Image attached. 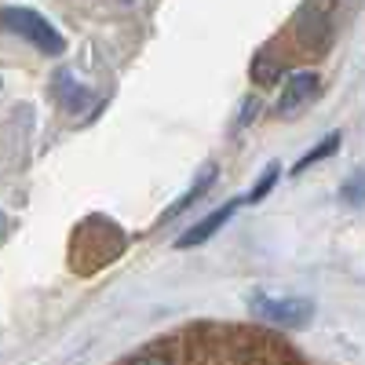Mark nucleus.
I'll return each mask as SVG.
<instances>
[{
	"label": "nucleus",
	"mask_w": 365,
	"mask_h": 365,
	"mask_svg": "<svg viewBox=\"0 0 365 365\" xmlns=\"http://www.w3.org/2000/svg\"><path fill=\"white\" fill-rule=\"evenodd\" d=\"M344 197L354 201V205L365 201V179H351V182H347V190H344Z\"/></svg>",
	"instance_id": "obj_12"
},
{
	"label": "nucleus",
	"mask_w": 365,
	"mask_h": 365,
	"mask_svg": "<svg viewBox=\"0 0 365 365\" xmlns=\"http://www.w3.org/2000/svg\"><path fill=\"white\" fill-rule=\"evenodd\" d=\"M336 34V11H332V0H303V8L292 19V37L303 51L311 55H325Z\"/></svg>",
	"instance_id": "obj_1"
},
{
	"label": "nucleus",
	"mask_w": 365,
	"mask_h": 365,
	"mask_svg": "<svg viewBox=\"0 0 365 365\" xmlns=\"http://www.w3.org/2000/svg\"><path fill=\"white\" fill-rule=\"evenodd\" d=\"M212 182H216V168H205V172L197 175V182H194V187H190L187 194H182V197L175 201V208L168 212V216H165V220H172V216H179V212H182V208H190L194 201H201V197L208 194V187H212Z\"/></svg>",
	"instance_id": "obj_8"
},
{
	"label": "nucleus",
	"mask_w": 365,
	"mask_h": 365,
	"mask_svg": "<svg viewBox=\"0 0 365 365\" xmlns=\"http://www.w3.org/2000/svg\"><path fill=\"white\" fill-rule=\"evenodd\" d=\"M234 208H237V201H227L223 208H216V212H208L205 220H197L187 234H179V241H175V249H197V245H205V241L216 234L230 216H234Z\"/></svg>",
	"instance_id": "obj_6"
},
{
	"label": "nucleus",
	"mask_w": 365,
	"mask_h": 365,
	"mask_svg": "<svg viewBox=\"0 0 365 365\" xmlns=\"http://www.w3.org/2000/svg\"><path fill=\"white\" fill-rule=\"evenodd\" d=\"M110 249H125V234H120L117 223H110V220H103V216L88 220V223L73 234V263H77V270H81V263L88 259V252H96V256H91V270L106 267L110 259H117Z\"/></svg>",
	"instance_id": "obj_3"
},
{
	"label": "nucleus",
	"mask_w": 365,
	"mask_h": 365,
	"mask_svg": "<svg viewBox=\"0 0 365 365\" xmlns=\"http://www.w3.org/2000/svg\"><path fill=\"white\" fill-rule=\"evenodd\" d=\"M332 150H340V132H332V135H325V139H322V143H318L314 150H307V154H303V158L296 161V168H292V172H296V175H299V172H307L311 165L325 161V158L332 154Z\"/></svg>",
	"instance_id": "obj_9"
},
{
	"label": "nucleus",
	"mask_w": 365,
	"mask_h": 365,
	"mask_svg": "<svg viewBox=\"0 0 365 365\" xmlns=\"http://www.w3.org/2000/svg\"><path fill=\"white\" fill-rule=\"evenodd\" d=\"M318 73L314 70H299V73H292L289 81H285V88H282V99H278V113L282 117H296L303 106H311L314 103V96H318Z\"/></svg>",
	"instance_id": "obj_5"
},
{
	"label": "nucleus",
	"mask_w": 365,
	"mask_h": 365,
	"mask_svg": "<svg viewBox=\"0 0 365 365\" xmlns=\"http://www.w3.org/2000/svg\"><path fill=\"white\" fill-rule=\"evenodd\" d=\"M120 365H179V354H175V344H150Z\"/></svg>",
	"instance_id": "obj_7"
},
{
	"label": "nucleus",
	"mask_w": 365,
	"mask_h": 365,
	"mask_svg": "<svg viewBox=\"0 0 365 365\" xmlns=\"http://www.w3.org/2000/svg\"><path fill=\"white\" fill-rule=\"evenodd\" d=\"M249 73H252L259 84H274V81L282 77V63H278L270 51H259V55L252 58V70H249Z\"/></svg>",
	"instance_id": "obj_10"
},
{
	"label": "nucleus",
	"mask_w": 365,
	"mask_h": 365,
	"mask_svg": "<svg viewBox=\"0 0 365 365\" xmlns=\"http://www.w3.org/2000/svg\"><path fill=\"white\" fill-rule=\"evenodd\" d=\"M274 182H278V165H270V168L263 172V179L256 182V190L249 194V201H263V197L274 190Z\"/></svg>",
	"instance_id": "obj_11"
},
{
	"label": "nucleus",
	"mask_w": 365,
	"mask_h": 365,
	"mask_svg": "<svg viewBox=\"0 0 365 365\" xmlns=\"http://www.w3.org/2000/svg\"><path fill=\"white\" fill-rule=\"evenodd\" d=\"M252 314L263 318L267 325H278V329H299V325H307L314 307L307 299H299V296H267V292H256L252 296Z\"/></svg>",
	"instance_id": "obj_4"
},
{
	"label": "nucleus",
	"mask_w": 365,
	"mask_h": 365,
	"mask_svg": "<svg viewBox=\"0 0 365 365\" xmlns=\"http://www.w3.org/2000/svg\"><path fill=\"white\" fill-rule=\"evenodd\" d=\"M0 29H8V34L29 41L44 55H63L66 51L63 34H58L44 15H37L34 8H0Z\"/></svg>",
	"instance_id": "obj_2"
}]
</instances>
